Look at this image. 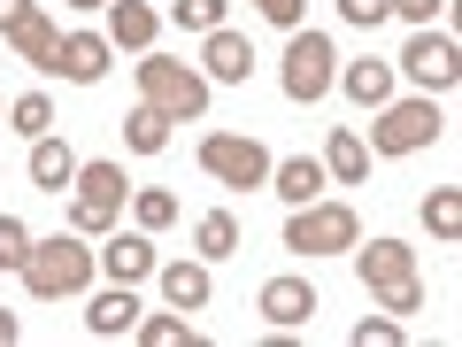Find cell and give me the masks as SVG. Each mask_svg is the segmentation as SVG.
I'll list each match as a JSON object with an SVG mask.
<instances>
[{
    "label": "cell",
    "instance_id": "1",
    "mask_svg": "<svg viewBox=\"0 0 462 347\" xmlns=\"http://www.w3.org/2000/svg\"><path fill=\"white\" fill-rule=\"evenodd\" d=\"M355 270H363V294L378 301L385 316H416V309H424V278H416V248H401V239H370V248L355 255Z\"/></svg>",
    "mask_w": 462,
    "mask_h": 347
},
{
    "label": "cell",
    "instance_id": "2",
    "mask_svg": "<svg viewBox=\"0 0 462 347\" xmlns=\"http://www.w3.org/2000/svg\"><path fill=\"white\" fill-rule=\"evenodd\" d=\"M93 278V248H85V231H54V239H32L23 255V286L39 301H62V294H85Z\"/></svg>",
    "mask_w": 462,
    "mask_h": 347
},
{
    "label": "cell",
    "instance_id": "3",
    "mask_svg": "<svg viewBox=\"0 0 462 347\" xmlns=\"http://www.w3.org/2000/svg\"><path fill=\"white\" fill-rule=\"evenodd\" d=\"M139 100L147 108H162L170 124H193V116H208V78L185 62H162V54H147L139 62Z\"/></svg>",
    "mask_w": 462,
    "mask_h": 347
},
{
    "label": "cell",
    "instance_id": "4",
    "mask_svg": "<svg viewBox=\"0 0 462 347\" xmlns=\"http://www.w3.org/2000/svg\"><path fill=\"white\" fill-rule=\"evenodd\" d=\"M78 201H69V231L100 239V231L124 216V163H78Z\"/></svg>",
    "mask_w": 462,
    "mask_h": 347
},
{
    "label": "cell",
    "instance_id": "5",
    "mask_svg": "<svg viewBox=\"0 0 462 347\" xmlns=\"http://www.w3.org/2000/svg\"><path fill=\"white\" fill-rule=\"evenodd\" d=\"M363 239V224H355V209L346 201H300L293 224H285V248L293 255H339Z\"/></svg>",
    "mask_w": 462,
    "mask_h": 347
},
{
    "label": "cell",
    "instance_id": "6",
    "mask_svg": "<svg viewBox=\"0 0 462 347\" xmlns=\"http://www.w3.org/2000/svg\"><path fill=\"white\" fill-rule=\"evenodd\" d=\"M439 132H447V124H439V108H431V93L424 100H385L363 147L370 155H416V147H431Z\"/></svg>",
    "mask_w": 462,
    "mask_h": 347
},
{
    "label": "cell",
    "instance_id": "7",
    "mask_svg": "<svg viewBox=\"0 0 462 347\" xmlns=\"http://www.w3.org/2000/svg\"><path fill=\"white\" fill-rule=\"evenodd\" d=\"M0 39H8V47H16L32 70H47V78L62 70V32L39 16L32 0H0Z\"/></svg>",
    "mask_w": 462,
    "mask_h": 347
},
{
    "label": "cell",
    "instance_id": "8",
    "mask_svg": "<svg viewBox=\"0 0 462 347\" xmlns=\"http://www.w3.org/2000/svg\"><path fill=\"white\" fill-rule=\"evenodd\" d=\"M200 170L208 178H224V185H270V155H263V139H239V132H208L200 139Z\"/></svg>",
    "mask_w": 462,
    "mask_h": 347
},
{
    "label": "cell",
    "instance_id": "9",
    "mask_svg": "<svg viewBox=\"0 0 462 347\" xmlns=\"http://www.w3.org/2000/svg\"><path fill=\"white\" fill-rule=\"evenodd\" d=\"M331 62H339V54H331L324 32H293V47H285V100H300V108H309V100H324L331 78H339Z\"/></svg>",
    "mask_w": 462,
    "mask_h": 347
},
{
    "label": "cell",
    "instance_id": "10",
    "mask_svg": "<svg viewBox=\"0 0 462 347\" xmlns=\"http://www.w3.org/2000/svg\"><path fill=\"white\" fill-rule=\"evenodd\" d=\"M401 70H409V78L424 85V93H447V85L462 78V62H455V39H447V32H431V23H424V32H416L409 47H401Z\"/></svg>",
    "mask_w": 462,
    "mask_h": 347
},
{
    "label": "cell",
    "instance_id": "11",
    "mask_svg": "<svg viewBox=\"0 0 462 347\" xmlns=\"http://www.w3.org/2000/svg\"><path fill=\"white\" fill-rule=\"evenodd\" d=\"M263 316H270L278 332L309 324V316H316V286H309V278H270V286H263Z\"/></svg>",
    "mask_w": 462,
    "mask_h": 347
},
{
    "label": "cell",
    "instance_id": "12",
    "mask_svg": "<svg viewBox=\"0 0 462 347\" xmlns=\"http://www.w3.org/2000/svg\"><path fill=\"white\" fill-rule=\"evenodd\" d=\"M93 263L108 270L116 286H139V278H154V248L139 239V231H124V239H108V248H93Z\"/></svg>",
    "mask_w": 462,
    "mask_h": 347
},
{
    "label": "cell",
    "instance_id": "13",
    "mask_svg": "<svg viewBox=\"0 0 462 347\" xmlns=\"http://www.w3.org/2000/svg\"><path fill=\"white\" fill-rule=\"evenodd\" d=\"M54 78H69V85H100V78H108V39L69 32V39H62V70H54Z\"/></svg>",
    "mask_w": 462,
    "mask_h": 347
},
{
    "label": "cell",
    "instance_id": "14",
    "mask_svg": "<svg viewBox=\"0 0 462 347\" xmlns=\"http://www.w3.org/2000/svg\"><path fill=\"white\" fill-rule=\"evenodd\" d=\"M85 324H93V340H124V332H139V301H132V286H108V294L85 309Z\"/></svg>",
    "mask_w": 462,
    "mask_h": 347
},
{
    "label": "cell",
    "instance_id": "15",
    "mask_svg": "<svg viewBox=\"0 0 462 347\" xmlns=\"http://www.w3.org/2000/svg\"><path fill=\"white\" fill-rule=\"evenodd\" d=\"M200 62H208V78H216V85H247L254 47H247L239 32H208V54H200Z\"/></svg>",
    "mask_w": 462,
    "mask_h": 347
},
{
    "label": "cell",
    "instance_id": "16",
    "mask_svg": "<svg viewBox=\"0 0 462 347\" xmlns=\"http://www.w3.org/2000/svg\"><path fill=\"white\" fill-rule=\"evenodd\" d=\"M270 193H285L300 209V201H316L324 193V163L316 155H293V163H270Z\"/></svg>",
    "mask_w": 462,
    "mask_h": 347
},
{
    "label": "cell",
    "instance_id": "17",
    "mask_svg": "<svg viewBox=\"0 0 462 347\" xmlns=\"http://www.w3.org/2000/svg\"><path fill=\"white\" fill-rule=\"evenodd\" d=\"M154 270H162V301H170V309H208L216 286H208L200 263H154Z\"/></svg>",
    "mask_w": 462,
    "mask_h": 347
},
{
    "label": "cell",
    "instance_id": "18",
    "mask_svg": "<svg viewBox=\"0 0 462 347\" xmlns=\"http://www.w3.org/2000/svg\"><path fill=\"white\" fill-rule=\"evenodd\" d=\"M108 47H154V8L147 0H108Z\"/></svg>",
    "mask_w": 462,
    "mask_h": 347
},
{
    "label": "cell",
    "instance_id": "19",
    "mask_svg": "<svg viewBox=\"0 0 462 347\" xmlns=\"http://www.w3.org/2000/svg\"><path fill=\"white\" fill-rule=\"evenodd\" d=\"M69 178H78V155H69L62 139H32V185L39 193H62Z\"/></svg>",
    "mask_w": 462,
    "mask_h": 347
},
{
    "label": "cell",
    "instance_id": "20",
    "mask_svg": "<svg viewBox=\"0 0 462 347\" xmlns=\"http://www.w3.org/2000/svg\"><path fill=\"white\" fill-rule=\"evenodd\" d=\"M324 178L363 185V178H370V147H363L355 132H331V139H324Z\"/></svg>",
    "mask_w": 462,
    "mask_h": 347
},
{
    "label": "cell",
    "instance_id": "21",
    "mask_svg": "<svg viewBox=\"0 0 462 347\" xmlns=\"http://www.w3.org/2000/svg\"><path fill=\"white\" fill-rule=\"evenodd\" d=\"M339 85L363 100V108H385V100H393V62H346Z\"/></svg>",
    "mask_w": 462,
    "mask_h": 347
},
{
    "label": "cell",
    "instance_id": "22",
    "mask_svg": "<svg viewBox=\"0 0 462 347\" xmlns=\"http://www.w3.org/2000/svg\"><path fill=\"white\" fill-rule=\"evenodd\" d=\"M124 147H132V155H162V147H170V116L139 100V108L124 116Z\"/></svg>",
    "mask_w": 462,
    "mask_h": 347
},
{
    "label": "cell",
    "instance_id": "23",
    "mask_svg": "<svg viewBox=\"0 0 462 347\" xmlns=\"http://www.w3.org/2000/svg\"><path fill=\"white\" fill-rule=\"evenodd\" d=\"M424 224H431L439 248H455V239H462V193H455V185H431V193H424Z\"/></svg>",
    "mask_w": 462,
    "mask_h": 347
},
{
    "label": "cell",
    "instance_id": "24",
    "mask_svg": "<svg viewBox=\"0 0 462 347\" xmlns=\"http://www.w3.org/2000/svg\"><path fill=\"white\" fill-rule=\"evenodd\" d=\"M193 239H200V255H208V263H216V255H239V216L208 209V216L193 224Z\"/></svg>",
    "mask_w": 462,
    "mask_h": 347
},
{
    "label": "cell",
    "instance_id": "25",
    "mask_svg": "<svg viewBox=\"0 0 462 347\" xmlns=\"http://www.w3.org/2000/svg\"><path fill=\"white\" fill-rule=\"evenodd\" d=\"M139 340L147 347H200V332L185 316H139Z\"/></svg>",
    "mask_w": 462,
    "mask_h": 347
},
{
    "label": "cell",
    "instance_id": "26",
    "mask_svg": "<svg viewBox=\"0 0 462 347\" xmlns=\"http://www.w3.org/2000/svg\"><path fill=\"white\" fill-rule=\"evenodd\" d=\"M8 116H16V132H23V139H47V132H54V100H47V93H23Z\"/></svg>",
    "mask_w": 462,
    "mask_h": 347
},
{
    "label": "cell",
    "instance_id": "27",
    "mask_svg": "<svg viewBox=\"0 0 462 347\" xmlns=\"http://www.w3.org/2000/svg\"><path fill=\"white\" fill-rule=\"evenodd\" d=\"M132 209H139V224H147V231H162V224H178V193H162V185H147V193H139Z\"/></svg>",
    "mask_w": 462,
    "mask_h": 347
},
{
    "label": "cell",
    "instance_id": "28",
    "mask_svg": "<svg viewBox=\"0 0 462 347\" xmlns=\"http://www.w3.org/2000/svg\"><path fill=\"white\" fill-rule=\"evenodd\" d=\"M170 16H178L185 32H224V0H178Z\"/></svg>",
    "mask_w": 462,
    "mask_h": 347
},
{
    "label": "cell",
    "instance_id": "29",
    "mask_svg": "<svg viewBox=\"0 0 462 347\" xmlns=\"http://www.w3.org/2000/svg\"><path fill=\"white\" fill-rule=\"evenodd\" d=\"M23 255H32V231L16 216H0V270H23Z\"/></svg>",
    "mask_w": 462,
    "mask_h": 347
},
{
    "label": "cell",
    "instance_id": "30",
    "mask_svg": "<svg viewBox=\"0 0 462 347\" xmlns=\"http://www.w3.org/2000/svg\"><path fill=\"white\" fill-rule=\"evenodd\" d=\"M401 340V316H363L355 324V347H393Z\"/></svg>",
    "mask_w": 462,
    "mask_h": 347
},
{
    "label": "cell",
    "instance_id": "31",
    "mask_svg": "<svg viewBox=\"0 0 462 347\" xmlns=\"http://www.w3.org/2000/svg\"><path fill=\"white\" fill-rule=\"evenodd\" d=\"M339 16H346V23H363V32H378V23L393 16V0H339Z\"/></svg>",
    "mask_w": 462,
    "mask_h": 347
},
{
    "label": "cell",
    "instance_id": "32",
    "mask_svg": "<svg viewBox=\"0 0 462 347\" xmlns=\"http://www.w3.org/2000/svg\"><path fill=\"white\" fill-rule=\"evenodd\" d=\"M263 8V23H278V32H300V16H309V0H254Z\"/></svg>",
    "mask_w": 462,
    "mask_h": 347
},
{
    "label": "cell",
    "instance_id": "33",
    "mask_svg": "<svg viewBox=\"0 0 462 347\" xmlns=\"http://www.w3.org/2000/svg\"><path fill=\"white\" fill-rule=\"evenodd\" d=\"M431 8L439 0H393V16H409V23H431Z\"/></svg>",
    "mask_w": 462,
    "mask_h": 347
},
{
    "label": "cell",
    "instance_id": "34",
    "mask_svg": "<svg viewBox=\"0 0 462 347\" xmlns=\"http://www.w3.org/2000/svg\"><path fill=\"white\" fill-rule=\"evenodd\" d=\"M8 340H16V309H0V347H8Z\"/></svg>",
    "mask_w": 462,
    "mask_h": 347
},
{
    "label": "cell",
    "instance_id": "35",
    "mask_svg": "<svg viewBox=\"0 0 462 347\" xmlns=\"http://www.w3.org/2000/svg\"><path fill=\"white\" fill-rule=\"evenodd\" d=\"M69 8H108V0H69Z\"/></svg>",
    "mask_w": 462,
    "mask_h": 347
}]
</instances>
